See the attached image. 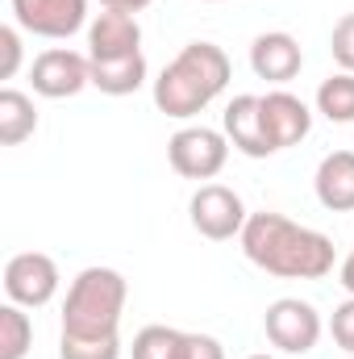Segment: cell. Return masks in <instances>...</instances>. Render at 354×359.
<instances>
[{"instance_id": "cell-1", "label": "cell", "mask_w": 354, "mask_h": 359, "mask_svg": "<svg viewBox=\"0 0 354 359\" xmlns=\"http://www.w3.org/2000/svg\"><path fill=\"white\" fill-rule=\"evenodd\" d=\"M238 243L255 268H263L267 276H279V280H325L338 264L334 238L283 213H271V209L246 217V230Z\"/></svg>"}, {"instance_id": "cell-2", "label": "cell", "mask_w": 354, "mask_h": 359, "mask_svg": "<svg viewBox=\"0 0 354 359\" xmlns=\"http://www.w3.org/2000/svg\"><path fill=\"white\" fill-rule=\"evenodd\" d=\"M229 76V55L217 42H187L155 80V109L176 121H187L225 92Z\"/></svg>"}, {"instance_id": "cell-3", "label": "cell", "mask_w": 354, "mask_h": 359, "mask_svg": "<svg viewBox=\"0 0 354 359\" xmlns=\"http://www.w3.org/2000/svg\"><path fill=\"white\" fill-rule=\"evenodd\" d=\"M129 284L117 268H84L63 301V334L59 339H80V343H100V339H121V313H125Z\"/></svg>"}, {"instance_id": "cell-4", "label": "cell", "mask_w": 354, "mask_h": 359, "mask_svg": "<svg viewBox=\"0 0 354 359\" xmlns=\"http://www.w3.org/2000/svg\"><path fill=\"white\" fill-rule=\"evenodd\" d=\"M167 163L183 180H213L229 163V138H225V130L183 126L167 142Z\"/></svg>"}, {"instance_id": "cell-5", "label": "cell", "mask_w": 354, "mask_h": 359, "mask_svg": "<svg viewBox=\"0 0 354 359\" xmlns=\"http://www.w3.org/2000/svg\"><path fill=\"white\" fill-rule=\"evenodd\" d=\"M263 330H267V343H271L275 351H283V355H309V351L321 343L325 322H321V313H317L309 301H300V297H279V301L267 305Z\"/></svg>"}, {"instance_id": "cell-6", "label": "cell", "mask_w": 354, "mask_h": 359, "mask_svg": "<svg viewBox=\"0 0 354 359\" xmlns=\"http://www.w3.org/2000/svg\"><path fill=\"white\" fill-rule=\"evenodd\" d=\"M187 217H192V226H196L200 238L229 243V238H242L250 213H246V205H242V196L234 188H225V184H200L192 192V201H187Z\"/></svg>"}, {"instance_id": "cell-7", "label": "cell", "mask_w": 354, "mask_h": 359, "mask_svg": "<svg viewBox=\"0 0 354 359\" xmlns=\"http://www.w3.org/2000/svg\"><path fill=\"white\" fill-rule=\"evenodd\" d=\"M29 84L46 100H67L80 96L92 84V59L71 46H50L29 63Z\"/></svg>"}, {"instance_id": "cell-8", "label": "cell", "mask_w": 354, "mask_h": 359, "mask_svg": "<svg viewBox=\"0 0 354 359\" xmlns=\"http://www.w3.org/2000/svg\"><path fill=\"white\" fill-rule=\"evenodd\" d=\"M63 276H59V264L42 251H21L4 264V292L13 305L21 309H42L55 301Z\"/></svg>"}, {"instance_id": "cell-9", "label": "cell", "mask_w": 354, "mask_h": 359, "mask_svg": "<svg viewBox=\"0 0 354 359\" xmlns=\"http://www.w3.org/2000/svg\"><path fill=\"white\" fill-rule=\"evenodd\" d=\"M17 29L63 42L88 25V0H8Z\"/></svg>"}, {"instance_id": "cell-10", "label": "cell", "mask_w": 354, "mask_h": 359, "mask_svg": "<svg viewBox=\"0 0 354 359\" xmlns=\"http://www.w3.org/2000/svg\"><path fill=\"white\" fill-rule=\"evenodd\" d=\"M134 359H225L213 334H192L176 326H142L134 334Z\"/></svg>"}, {"instance_id": "cell-11", "label": "cell", "mask_w": 354, "mask_h": 359, "mask_svg": "<svg viewBox=\"0 0 354 359\" xmlns=\"http://www.w3.org/2000/svg\"><path fill=\"white\" fill-rule=\"evenodd\" d=\"M259 109H263V130H267L271 151H288V147L304 142L309 130H313V109L300 96H292L288 88L263 92L259 96Z\"/></svg>"}, {"instance_id": "cell-12", "label": "cell", "mask_w": 354, "mask_h": 359, "mask_svg": "<svg viewBox=\"0 0 354 359\" xmlns=\"http://www.w3.org/2000/svg\"><path fill=\"white\" fill-rule=\"evenodd\" d=\"M125 55H142V25L134 13L121 8H100L88 21V59H125Z\"/></svg>"}, {"instance_id": "cell-13", "label": "cell", "mask_w": 354, "mask_h": 359, "mask_svg": "<svg viewBox=\"0 0 354 359\" xmlns=\"http://www.w3.org/2000/svg\"><path fill=\"white\" fill-rule=\"evenodd\" d=\"M300 67H304V50H300V42L292 34L271 29V34H259L250 42V72L259 80H267V84L283 88L288 80L300 76Z\"/></svg>"}, {"instance_id": "cell-14", "label": "cell", "mask_w": 354, "mask_h": 359, "mask_svg": "<svg viewBox=\"0 0 354 359\" xmlns=\"http://www.w3.org/2000/svg\"><path fill=\"white\" fill-rule=\"evenodd\" d=\"M221 130H225L229 147L242 151L246 159H267V155H275L271 142H267L263 109H259V96H255V92H242V96H234V100L225 104V113H221Z\"/></svg>"}, {"instance_id": "cell-15", "label": "cell", "mask_w": 354, "mask_h": 359, "mask_svg": "<svg viewBox=\"0 0 354 359\" xmlns=\"http://www.w3.org/2000/svg\"><path fill=\"white\" fill-rule=\"evenodd\" d=\"M313 192H317L321 209H330V213H354V151H330L317 163Z\"/></svg>"}, {"instance_id": "cell-16", "label": "cell", "mask_w": 354, "mask_h": 359, "mask_svg": "<svg viewBox=\"0 0 354 359\" xmlns=\"http://www.w3.org/2000/svg\"><path fill=\"white\" fill-rule=\"evenodd\" d=\"M146 84V55H125V59H104L92 63V88L104 96H129Z\"/></svg>"}, {"instance_id": "cell-17", "label": "cell", "mask_w": 354, "mask_h": 359, "mask_svg": "<svg viewBox=\"0 0 354 359\" xmlns=\"http://www.w3.org/2000/svg\"><path fill=\"white\" fill-rule=\"evenodd\" d=\"M38 130V109L25 92L4 88L0 92V147H21Z\"/></svg>"}, {"instance_id": "cell-18", "label": "cell", "mask_w": 354, "mask_h": 359, "mask_svg": "<svg viewBox=\"0 0 354 359\" xmlns=\"http://www.w3.org/2000/svg\"><path fill=\"white\" fill-rule=\"evenodd\" d=\"M317 113L325 121H338V126L354 121V76L351 72H334L330 80H321V88H317Z\"/></svg>"}, {"instance_id": "cell-19", "label": "cell", "mask_w": 354, "mask_h": 359, "mask_svg": "<svg viewBox=\"0 0 354 359\" xmlns=\"http://www.w3.org/2000/svg\"><path fill=\"white\" fill-rule=\"evenodd\" d=\"M34 347V322L21 305H0V359H25Z\"/></svg>"}, {"instance_id": "cell-20", "label": "cell", "mask_w": 354, "mask_h": 359, "mask_svg": "<svg viewBox=\"0 0 354 359\" xmlns=\"http://www.w3.org/2000/svg\"><path fill=\"white\" fill-rule=\"evenodd\" d=\"M59 359H121V339H100V343L59 339Z\"/></svg>"}, {"instance_id": "cell-21", "label": "cell", "mask_w": 354, "mask_h": 359, "mask_svg": "<svg viewBox=\"0 0 354 359\" xmlns=\"http://www.w3.org/2000/svg\"><path fill=\"white\" fill-rule=\"evenodd\" d=\"M330 55H334L338 72H351L354 76V13H346V17L334 25V34H330Z\"/></svg>"}, {"instance_id": "cell-22", "label": "cell", "mask_w": 354, "mask_h": 359, "mask_svg": "<svg viewBox=\"0 0 354 359\" xmlns=\"http://www.w3.org/2000/svg\"><path fill=\"white\" fill-rule=\"evenodd\" d=\"M330 334H334V343L354 355V297H346L338 309H334V318H330Z\"/></svg>"}, {"instance_id": "cell-23", "label": "cell", "mask_w": 354, "mask_h": 359, "mask_svg": "<svg viewBox=\"0 0 354 359\" xmlns=\"http://www.w3.org/2000/svg\"><path fill=\"white\" fill-rule=\"evenodd\" d=\"M0 55H4L0 76H4V80H13V76H17V67H21V34H17V25H0Z\"/></svg>"}, {"instance_id": "cell-24", "label": "cell", "mask_w": 354, "mask_h": 359, "mask_svg": "<svg viewBox=\"0 0 354 359\" xmlns=\"http://www.w3.org/2000/svg\"><path fill=\"white\" fill-rule=\"evenodd\" d=\"M146 4H155V0H100V8H121V13H142Z\"/></svg>"}, {"instance_id": "cell-25", "label": "cell", "mask_w": 354, "mask_h": 359, "mask_svg": "<svg viewBox=\"0 0 354 359\" xmlns=\"http://www.w3.org/2000/svg\"><path fill=\"white\" fill-rule=\"evenodd\" d=\"M338 280H342V288L354 297V247H351V255L342 259V268H338Z\"/></svg>"}, {"instance_id": "cell-26", "label": "cell", "mask_w": 354, "mask_h": 359, "mask_svg": "<svg viewBox=\"0 0 354 359\" xmlns=\"http://www.w3.org/2000/svg\"><path fill=\"white\" fill-rule=\"evenodd\" d=\"M246 359H275V355H246Z\"/></svg>"}, {"instance_id": "cell-27", "label": "cell", "mask_w": 354, "mask_h": 359, "mask_svg": "<svg viewBox=\"0 0 354 359\" xmlns=\"http://www.w3.org/2000/svg\"><path fill=\"white\" fill-rule=\"evenodd\" d=\"M204 4H217V0H204Z\"/></svg>"}, {"instance_id": "cell-28", "label": "cell", "mask_w": 354, "mask_h": 359, "mask_svg": "<svg viewBox=\"0 0 354 359\" xmlns=\"http://www.w3.org/2000/svg\"><path fill=\"white\" fill-rule=\"evenodd\" d=\"M346 359H354V355H346Z\"/></svg>"}]
</instances>
